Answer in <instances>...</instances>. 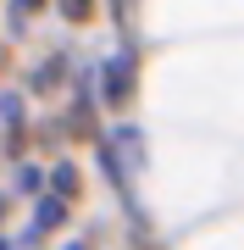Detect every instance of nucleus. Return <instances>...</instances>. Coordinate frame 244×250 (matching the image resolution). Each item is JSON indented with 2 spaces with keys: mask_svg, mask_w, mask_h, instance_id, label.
I'll return each mask as SVG.
<instances>
[{
  "mask_svg": "<svg viewBox=\"0 0 244 250\" xmlns=\"http://www.w3.org/2000/svg\"><path fill=\"white\" fill-rule=\"evenodd\" d=\"M0 250H6V245H0Z\"/></svg>",
  "mask_w": 244,
  "mask_h": 250,
  "instance_id": "1",
  "label": "nucleus"
}]
</instances>
